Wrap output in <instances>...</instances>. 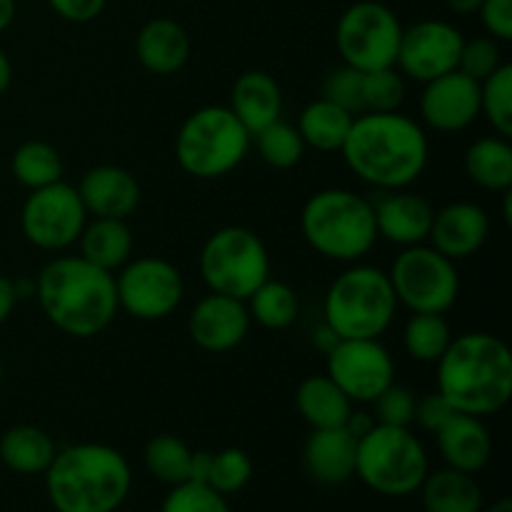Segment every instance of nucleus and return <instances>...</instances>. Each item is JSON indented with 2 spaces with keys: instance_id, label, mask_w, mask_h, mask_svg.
Returning <instances> with one entry per match:
<instances>
[{
  "instance_id": "5fc2aeb1",
  "label": "nucleus",
  "mask_w": 512,
  "mask_h": 512,
  "mask_svg": "<svg viewBox=\"0 0 512 512\" xmlns=\"http://www.w3.org/2000/svg\"><path fill=\"white\" fill-rule=\"evenodd\" d=\"M485 512H512V500L510 498L495 500V503L490 505V508L485 510Z\"/></svg>"
},
{
  "instance_id": "a19ab883",
  "label": "nucleus",
  "mask_w": 512,
  "mask_h": 512,
  "mask_svg": "<svg viewBox=\"0 0 512 512\" xmlns=\"http://www.w3.org/2000/svg\"><path fill=\"white\" fill-rule=\"evenodd\" d=\"M503 65V53H500V43L490 35L485 38H473L465 40L463 50H460L458 70L460 73L470 75L473 80L483 83L488 75H493L495 70Z\"/></svg>"
},
{
  "instance_id": "a211bd4d",
  "label": "nucleus",
  "mask_w": 512,
  "mask_h": 512,
  "mask_svg": "<svg viewBox=\"0 0 512 512\" xmlns=\"http://www.w3.org/2000/svg\"><path fill=\"white\" fill-rule=\"evenodd\" d=\"M375 213V228L378 238L410 248L428 240L430 225H433V205L428 198L405 190H378V198L370 200Z\"/></svg>"
},
{
  "instance_id": "0eeeda50",
  "label": "nucleus",
  "mask_w": 512,
  "mask_h": 512,
  "mask_svg": "<svg viewBox=\"0 0 512 512\" xmlns=\"http://www.w3.org/2000/svg\"><path fill=\"white\" fill-rule=\"evenodd\" d=\"M253 135L228 105H205L190 113L175 135V160L198 180L233 173L248 155Z\"/></svg>"
},
{
  "instance_id": "423d86ee",
  "label": "nucleus",
  "mask_w": 512,
  "mask_h": 512,
  "mask_svg": "<svg viewBox=\"0 0 512 512\" xmlns=\"http://www.w3.org/2000/svg\"><path fill=\"white\" fill-rule=\"evenodd\" d=\"M398 298L385 270L350 263L330 283L323 300V323L340 340L378 338L393 325Z\"/></svg>"
},
{
  "instance_id": "7ed1b4c3",
  "label": "nucleus",
  "mask_w": 512,
  "mask_h": 512,
  "mask_svg": "<svg viewBox=\"0 0 512 512\" xmlns=\"http://www.w3.org/2000/svg\"><path fill=\"white\" fill-rule=\"evenodd\" d=\"M438 393L455 413L495 415L510 403L512 355L493 333H465L450 340L438 360Z\"/></svg>"
},
{
  "instance_id": "de8ad7c7",
  "label": "nucleus",
  "mask_w": 512,
  "mask_h": 512,
  "mask_svg": "<svg viewBox=\"0 0 512 512\" xmlns=\"http://www.w3.org/2000/svg\"><path fill=\"white\" fill-rule=\"evenodd\" d=\"M210 460H213V453H208V450H198V453H193V458H190L188 480H193V483H208Z\"/></svg>"
},
{
  "instance_id": "f3484780",
  "label": "nucleus",
  "mask_w": 512,
  "mask_h": 512,
  "mask_svg": "<svg viewBox=\"0 0 512 512\" xmlns=\"http://www.w3.org/2000/svg\"><path fill=\"white\" fill-rule=\"evenodd\" d=\"M250 313L245 300L210 293L193 308L188 320L190 340L205 353H230L250 330Z\"/></svg>"
},
{
  "instance_id": "dca6fc26",
  "label": "nucleus",
  "mask_w": 512,
  "mask_h": 512,
  "mask_svg": "<svg viewBox=\"0 0 512 512\" xmlns=\"http://www.w3.org/2000/svg\"><path fill=\"white\" fill-rule=\"evenodd\" d=\"M420 118L438 133H460L480 115V83L460 70L423 83Z\"/></svg>"
},
{
  "instance_id": "f257e3e1",
  "label": "nucleus",
  "mask_w": 512,
  "mask_h": 512,
  "mask_svg": "<svg viewBox=\"0 0 512 512\" xmlns=\"http://www.w3.org/2000/svg\"><path fill=\"white\" fill-rule=\"evenodd\" d=\"M340 153L353 175L375 190H405L428 168L430 143L423 125L400 110L360 113Z\"/></svg>"
},
{
  "instance_id": "ddd939ff",
  "label": "nucleus",
  "mask_w": 512,
  "mask_h": 512,
  "mask_svg": "<svg viewBox=\"0 0 512 512\" xmlns=\"http://www.w3.org/2000/svg\"><path fill=\"white\" fill-rule=\"evenodd\" d=\"M88 223V210L80 200L78 188L58 180L45 188L30 190L20 213V228L25 240L40 250H68L78 243Z\"/></svg>"
},
{
  "instance_id": "39448f33",
  "label": "nucleus",
  "mask_w": 512,
  "mask_h": 512,
  "mask_svg": "<svg viewBox=\"0 0 512 512\" xmlns=\"http://www.w3.org/2000/svg\"><path fill=\"white\" fill-rule=\"evenodd\" d=\"M300 233L323 258L358 263L378 243L373 203L345 188L318 190L303 205Z\"/></svg>"
},
{
  "instance_id": "37998d69",
  "label": "nucleus",
  "mask_w": 512,
  "mask_h": 512,
  "mask_svg": "<svg viewBox=\"0 0 512 512\" xmlns=\"http://www.w3.org/2000/svg\"><path fill=\"white\" fill-rule=\"evenodd\" d=\"M478 13L490 38L498 43L512 40V0H483Z\"/></svg>"
},
{
  "instance_id": "a878e982",
  "label": "nucleus",
  "mask_w": 512,
  "mask_h": 512,
  "mask_svg": "<svg viewBox=\"0 0 512 512\" xmlns=\"http://www.w3.org/2000/svg\"><path fill=\"white\" fill-rule=\"evenodd\" d=\"M425 512H480L483 510V490L475 475L455 468L435 470L425 475L420 485Z\"/></svg>"
},
{
  "instance_id": "09e8293b",
  "label": "nucleus",
  "mask_w": 512,
  "mask_h": 512,
  "mask_svg": "<svg viewBox=\"0 0 512 512\" xmlns=\"http://www.w3.org/2000/svg\"><path fill=\"white\" fill-rule=\"evenodd\" d=\"M375 425V418L370 413H363V410H353L348 418V423H345V430L348 433H353L355 438H363L365 433H368L370 428Z\"/></svg>"
},
{
  "instance_id": "c9c22d12",
  "label": "nucleus",
  "mask_w": 512,
  "mask_h": 512,
  "mask_svg": "<svg viewBox=\"0 0 512 512\" xmlns=\"http://www.w3.org/2000/svg\"><path fill=\"white\" fill-rule=\"evenodd\" d=\"M480 115L490 123L495 135H512V65L503 63L480 83Z\"/></svg>"
},
{
  "instance_id": "b1692460",
  "label": "nucleus",
  "mask_w": 512,
  "mask_h": 512,
  "mask_svg": "<svg viewBox=\"0 0 512 512\" xmlns=\"http://www.w3.org/2000/svg\"><path fill=\"white\" fill-rule=\"evenodd\" d=\"M228 108L245 125V130L255 135L265 125L280 120V113H283V93H280L278 80L265 70H248L238 75L230 90Z\"/></svg>"
},
{
  "instance_id": "393cba45",
  "label": "nucleus",
  "mask_w": 512,
  "mask_h": 512,
  "mask_svg": "<svg viewBox=\"0 0 512 512\" xmlns=\"http://www.w3.org/2000/svg\"><path fill=\"white\" fill-rule=\"evenodd\" d=\"M295 405L305 423L313 430L345 428L350 413H353V400L325 375H310L300 383L295 393Z\"/></svg>"
},
{
  "instance_id": "6e6d98bb",
  "label": "nucleus",
  "mask_w": 512,
  "mask_h": 512,
  "mask_svg": "<svg viewBox=\"0 0 512 512\" xmlns=\"http://www.w3.org/2000/svg\"><path fill=\"white\" fill-rule=\"evenodd\" d=\"M0 383H3V363H0Z\"/></svg>"
},
{
  "instance_id": "7c9ffc66",
  "label": "nucleus",
  "mask_w": 512,
  "mask_h": 512,
  "mask_svg": "<svg viewBox=\"0 0 512 512\" xmlns=\"http://www.w3.org/2000/svg\"><path fill=\"white\" fill-rule=\"evenodd\" d=\"M250 320L263 325L265 330H285L298 320L300 303L295 290L283 280L268 278L248 300Z\"/></svg>"
},
{
  "instance_id": "58836bf2",
  "label": "nucleus",
  "mask_w": 512,
  "mask_h": 512,
  "mask_svg": "<svg viewBox=\"0 0 512 512\" xmlns=\"http://www.w3.org/2000/svg\"><path fill=\"white\" fill-rule=\"evenodd\" d=\"M160 512H230V505L225 495H220L210 485L185 480L170 488Z\"/></svg>"
},
{
  "instance_id": "c03bdc74",
  "label": "nucleus",
  "mask_w": 512,
  "mask_h": 512,
  "mask_svg": "<svg viewBox=\"0 0 512 512\" xmlns=\"http://www.w3.org/2000/svg\"><path fill=\"white\" fill-rule=\"evenodd\" d=\"M453 413L455 410L450 408L448 400H445L443 395L435 390V393H428L425 398L415 400V418L413 420L420 425V428L428 430V433H438V430L448 423V418Z\"/></svg>"
},
{
  "instance_id": "aec40b11",
  "label": "nucleus",
  "mask_w": 512,
  "mask_h": 512,
  "mask_svg": "<svg viewBox=\"0 0 512 512\" xmlns=\"http://www.w3.org/2000/svg\"><path fill=\"white\" fill-rule=\"evenodd\" d=\"M80 200L93 218L128 220L140 205V183L120 165H98L83 175L78 185Z\"/></svg>"
},
{
  "instance_id": "79ce46f5",
  "label": "nucleus",
  "mask_w": 512,
  "mask_h": 512,
  "mask_svg": "<svg viewBox=\"0 0 512 512\" xmlns=\"http://www.w3.org/2000/svg\"><path fill=\"white\" fill-rule=\"evenodd\" d=\"M415 393H410L403 385H390L378 398L375 405V423L393 425V428H408L415 418Z\"/></svg>"
},
{
  "instance_id": "5701e85b",
  "label": "nucleus",
  "mask_w": 512,
  "mask_h": 512,
  "mask_svg": "<svg viewBox=\"0 0 512 512\" xmlns=\"http://www.w3.org/2000/svg\"><path fill=\"white\" fill-rule=\"evenodd\" d=\"M135 55L153 75H173L190 58L188 30L173 18H153L135 35Z\"/></svg>"
},
{
  "instance_id": "9b49d317",
  "label": "nucleus",
  "mask_w": 512,
  "mask_h": 512,
  "mask_svg": "<svg viewBox=\"0 0 512 512\" xmlns=\"http://www.w3.org/2000/svg\"><path fill=\"white\" fill-rule=\"evenodd\" d=\"M400 35H403V25L398 15L378 0H358L343 10L335 25V45H338L340 60L363 73L395 68Z\"/></svg>"
},
{
  "instance_id": "4c0bfd02",
  "label": "nucleus",
  "mask_w": 512,
  "mask_h": 512,
  "mask_svg": "<svg viewBox=\"0 0 512 512\" xmlns=\"http://www.w3.org/2000/svg\"><path fill=\"white\" fill-rule=\"evenodd\" d=\"M253 478V460L245 450L240 448H225L220 453H213L210 460V473L208 483L220 495H235L245 488Z\"/></svg>"
},
{
  "instance_id": "1a4fd4ad",
  "label": "nucleus",
  "mask_w": 512,
  "mask_h": 512,
  "mask_svg": "<svg viewBox=\"0 0 512 512\" xmlns=\"http://www.w3.org/2000/svg\"><path fill=\"white\" fill-rule=\"evenodd\" d=\"M198 265L210 293L238 300H248L270 278L268 248L243 225L215 230L200 250Z\"/></svg>"
},
{
  "instance_id": "e433bc0d",
  "label": "nucleus",
  "mask_w": 512,
  "mask_h": 512,
  "mask_svg": "<svg viewBox=\"0 0 512 512\" xmlns=\"http://www.w3.org/2000/svg\"><path fill=\"white\" fill-rule=\"evenodd\" d=\"M405 100V78L398 68L363 73V113H393Z\"/></svg>"
},
{
  "instance_id": "3c124183",
  "label": "nucleus",
  "mask_w": 512,
  "mask_h": 512,
  "mask_svg": "<svg viewBox=\"0 0 512 512\" xmlns=\"http://www.w3.org/2000/svg\"><path fill=\"white\" fill-rule=\"evenodd\" d=\"M445 3H448V8L453 10V13L473 15V13H478L480 5H483V0H445Z\"/></svg>"
},
{
  "instance_id": "f704fd0d",
  "label": "nucleus",
  "mask_w": 512,
  "mask_h": 512,
  "mask_svg": "<svg viewBox=\"0 0 512 512\" xmlns=\"http://www.w3.org/2000/svg\"><path fill=\"white\" fill-rule=\"evenodd\" d=\"M253 143L260 160L268 163L270 168L278 170L295 168L305 155V143L303 138H300L298 128L283 123V120H275V123L258 130V133L253 135Z\"/></svg>"
},
{
  "instance_id": "cd10ccee",
  "label": "nucleus",
  "mask_w": 512,
  "mask_h": 512,
  "mask_svg": "<svg viewBox=\"0 0 512 512\" xmlns=\"http://www.w3.org/2000/svg\"><path fill=\"white\" fill-rule=\"evenodd\" d=\"M465 175L490 193L512 190V145L503 135L475 140L465 150Z\"/></svg>"
},
{
  "instance_id": "603ef678",
  "label": "nucleus",
  "mask_w": 512,
  "mask_h": 512,
  "mask_svg": "<svg viewBox=\"0 0 512 512\" xmlns=\"http://www.w3.org/2000/svg\"><path fill=\"white\" fill-rule=\"evenodd\" d=\"M10 83H13V65H10L8 55L0 50V95L10 88Z\"/></svg>"
},
{
  "instance_id": "f03ea898",
  "label": "nucleus",
  "mask_w": 512,
  "mask_h": 512,
  "mask_svg": "<svg viewBox=\"0 0 512 512\" xmlns=\"http://www.w3.org/2000/svg\"><path fill=\"white\" fill-rule=\"evenodd\" d=\"M35 298L53 328L70 338H95L118 315L115 275L83 255L53 258L35 278Z\"/></svg>"
},
{
  "instance_id": "8fccbe9b",
  "label": "nucleus",
  "mask_w": 512,
  "mask_h": 512,
  "mask_svg": "<svg viewBox=\"0 0 512 512\" xmlns=\"http://www.w3.org/2000/svg\"><path fill=\"white\" fill-rule=\"evenodd\" d=\"M338 343H340V338L333 333V328H330V325L320 323L318 328H315V333H313V345H315V348H318L323 355H328L330 350H333Z\"/></svg>"
},
{
  "instance_id": "a18cd8bd",
  "label": "nucleus",
  "mask_w": 512,
  "mask_h": 512,
  "mask_svg": "<svg viewBox=\"0 0 512 512\" xmlns=\"http://www.w3.org/2000/svg\"><path fill=\"white\" fill-rule=\"evenodd\" d=\"M48 5L68 23H90L103 13L108 0H48Z\"/></svg>"
},
{
  "instance_id": "4be33fe9",
  "label": "nucleus",
  "mask_w": 512,
  "mask_h": 512,
  "mask_svg": "<svg viewBox=\"0 0 512 512\" xmlns=\"http://www.w3.org/2000/svg\"><path fill=\"white\" fill-rule=\"evenodd\" d=\"M358 438L345 428L313 430L305 440L303 465L320 485H343L355 475Z\"/></svg>"
},
{
  "instance_id": "2eb2a0df",
  "label": "nucleus",
  "mask_w": 512,
  "mask_h": 512,
  "mask_svg": "<svg viewBox=\"0 0 512 512\" xmlns=\"http://www.w3.org/2000/svg\"><path fill=\"white\" fill-rule=\"evenodd\" d=\"M463 43V33L448 20H418L410 28H403L395 68L410 80L428 83L458 70Z\"/></svg>"
},
{
  "instance_id": "2f4dec72",
  "label": "nucleus",
  "mask_w": 512,
  "mask_h": 512,
  "mask_svg": "<svg viewBox=\"0 0 512 512\" xmlns=\"http://www.w3.org/2000/svg\"><path fill=\"white\" fill-rule=\"evenodd\" d=\"M10 170L20 185L38 190L63 180V158L45 140H28L13 153Z\"/></svg>"
},
{
  "instance_id": "473e14b6",
  "label": "nucleus",
  "mask_w": 512,
  "mask_h": 512,
  "mask_svg": "<svg viewBox=\"0 0 512 512\" xmlns=\"http://www.w3.org/2000/svg\"><path fill=\"white\" fill-rule=\"evenodd\" d=\"M453 340L448 320L435 313H413L405 323L403 345L408 355L418 363H438Z\"/></svg>"
},
{
  "instance_id": "f8f14e48",
  "label": "nucleus",
  "mask_w": 512,
  "mask_h": 512,
  "mask_svg": "<svg viewBox=\"0 0 512 512\" xmlns=\"http://www.w3.org/2000/svg\"><path fill=\"white\" fill-rule=\"evenodd\" d=\"M118 308L133 315L135 320H163L180 308L185 295V283L180 270L170 260L145 255L128 260L115 275Z\"/></svg>"
},
{
  "instance_id": "4468645a",
  "label": "nucleus",
  "mask_w": 512,
  "mask_h": 512,
  "mask_svg": "<svg viewBox=\"0 0 512 512\" xmlns=\"http://www.w3.org/2000/svg\"><path fill=\"white\" fill-rule=\"evenodd\" d=\"M328 378L353 403H373L395 383V363L378 338L340 340L328 355Z\"/></svg>"
},
{
  "instance_id": "864d4df0",
  "label": "nucleus",
  "mask_w": 512,
  "mask_h": 512,
  "mask_svg": "<svg viewBox=\"0 0 512 512\" xmlns=\"http://www.w3.org/2000/svg\"><path fill=\"white\" fill-rule=\"evenodd\" d=\"M15 20V0H0V33L10 28Z\"/></svg>"
},
{
  "instance_id": "6e6552de",
  "label": "nucleus",
  "mask_w": 512,
  "mask_h": 512,
  "mask_svg": "<svg viewBox=\"0 0 512 512\" xmlns=\"http://www.w3.org/2000/svg\"><path fill=\"white\" fill-rule=\"evenodd\" d=\"M428 473V453L408 428L375 423L363 438H358L355 475L373 493L405 498L418 493Z\"/></svg>"
},
{
  "instance_id": "72a5a7b5",
  "label": "nucleus",
  "mask_w": 512,
  "mask_h": 512,
  "mask_svg": "<svg viewBox=\"0 0 512 512\" xmlns=\"http://www.w3.org/2000/svg\"><path fill=\"white\" fill-rule=\"evenodd\" d=\"M145 468L150 470L153 478H158L165 485H180L188 480L190 473V458H193V450L183 443L175 435H155L153 440H148L145 445Z\"/></svg>"
},
{
  "instance_id": "20e7f679",
  "label": "nucleus",
  "mask_w": 512,
  "mask_h": 512,
  "mask_svg": "<svg viewBox=\"0 0 512 512\" xmlns=\"http://www.w3.org/2000/svg\"><path fill=\"white\" fill-rule=\"evenodd\" d=\"M43 475L55 512H118L133 488L125 455L103 443L58 450Z\"/></svg>"
},
{
  "instance_id": "6ab92c4d",
  "label": "nucleus",
  "mask_w": 512,
  "mask_h": 512,
  "mask_svg": "<svg viewBox=\"0 0 512 512\" xmlns=\"http://www.w3.org/2000/svg\"><path fill=\"white\" fill-rule=\"evenodd\" d=\"M490 235V218L483 205L473 200H455L435 210L428 240L433 248L453 263L470 258L485 245Z\"/></svg>"
},
{
  "instance_id": "ea45409f",
  "label": "nucleus",
  "mask_w": 512,
  "mask_h": 512,
  "mask_svg": "<svg viewBox=\"0 0 512 512\" xmlns=\"http://www.w3.org/2000/svg\"><path fill=\"white\" fill-rule=\"evenodd\" d=\"M323 98L353 115L363 113V70H355L345 63L330 70L323 80Z\"/></svg>"
},
{
  "instance_id": "c756f323",
  "label": "nucleus",
  "mask_w": 512,
  "mask_h": 512,
  "mask_svg": "<svg viewBox=\"0 0 512 512\" xmlns=\"http://www.w3.org/2000/svg\"><path fill=\"white\" fill-rule=\"evenodd\" d=\"M353 118L355 115L343 110L340 105L318 98L305 105L295 128H298L305 148L320 150V153H335V150L343 148Z\"/></svg>"
},
{
  "instance_id": "bb28decb",
  "label": "nucleus",
  "mask_w": 512,
  "mask_h": 512,
  "mask_svg": "<svg viewBox=\"0 0 512 512\" xmlns=\"http://www.w3.org/2000/svg\"><path fill=\"white\" fill-rule=\"evenodd\" d=\"M80 255L88 263L115 273L123 268L133 255V230L125 220L118 218H93L85 223L78 238Z\"/></svg>"
},
{
  "instance_id": "9d476101",
  "label": "nucleus",
  "mask_w": 512,
  "mask_h": 512,
  "mask_svg": "<svg viewBox=\"0 0 512 512\" xmlns=\"http://www.w3.org/2000/svg\"><path fill=\"white\" fill-rule=\"evenodd\" d=\"M398 305L410 313L445 315L460 295L458 265L433 245H410L398 253L388 273Z\"/></svg>"
},
{
  "instance_id": "49530a36",
  "label": "nucleus",
  "mask_w": 512,
  "mask_h": 512,
  "mask_svg": "<svg viewBox=\"0 0 512 512\" xmlns=\"http://www.w3.org/2000/svg\"><path fill=\"white\" fill-rule=\"evenodd\" d=\"M15 303H18V293H15V283L5 275H0V325L13 315Z\"/></svg>"
},
{
  "instance_id": "412c9836",
  "label": "nucleus",
  "mask_w": 512,
  "mask_h": 512,
  "mask_svg": "<svg viewBox=\"0 0 512 512\" xmlns=\"http://www.w3.org/2000/svg\"><path fill=\"white\" fill-rule=\"evenodd\" d=\"M435 438H438V450L448 468L475 475L493 458V438L483 418H475V415L453 413L448 423L435 433Z\"/></svg>"
},
{
  "instance_id": "c85d7f7f",
  "label": "nucleus",
  "mask_w": 512,
  "mask_h": 512,
  "mask_svg": "<svg viewBox=\"0 0 512 512\" xmlns=\"http://www.w3.org/2000/svg\"><path fill=\"white\" fill-rule=\"evenodd\" d=\"M58 445L35 425H15L0 438V460L18 475H43L53 463Z\"/></svg>"
}]
</instances>
